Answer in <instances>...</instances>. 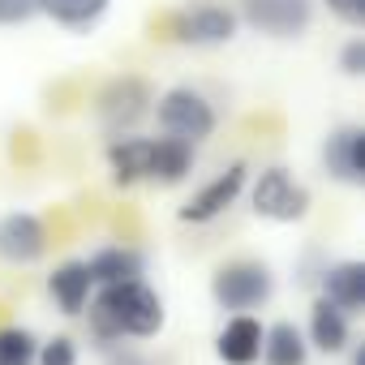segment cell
<instances>
[{"mask_svg":"<svg viewBox=\"0 0 365 365\" xmlns=\"http://www.w3.org/2000/svg\"><path fill=\"white\" fill-rule=\"evenodd\" d=\"M39 335L31 327H0V365H35Z\"/></svg>","mask_w":365,"mask_h":365,"instance_id":"ffe728a7","label":"cell"},{"mask_svg":"<svg viewBox=\"0 0 365 365\" xmlns=\"http://www.w3.org/2000/svg\"><path fill=\"white\" fill-rule=\"evenodd\" d=\"M82 262H86L95 288H103V284H125V279H146V254H142L138 245H116V241H108V245L91 250Z\"/></svg>","mask_w":365,"mask_h":365,"instance_id":"2e32d148","label":"cell"},{"mask_svg":"<svg viewBox=\"0 0 365 365\" xmlns=\"http://www.w3.org/2000/svg\"><path fill=\"white\" fill-rule=\"evenodd\" d=\"M262 365H305L309 361V344H305V331L288 318L279 322H267L262 331Z\"/></svg>","mask_w":365,"mask_h":365,"instance_id":"d6986e66","label":"cell"},{"mask_svg":"<svg viewBox=\"0 0 365 365\" xmlns=\"http://www.w3.org/2000/svg\"><path fill=\"white\" fill-rule=\"evenodd\" d=\"M35 14V0H0V26H26Z\"/></svg>","mask_w":365,"mask_h":365,"instance_id":"cb8c5ba5","label":"cell"},{"mask_svg":"<svg viewBox=\"0 0 365 365\" xmlns=\"http://www.w3.org/2000/svg\"><path fill=\"white\" fill-rule=\"evenodd\" d=\"M318 5H322L335 22H344V26H352V31L365 26V0H318Z\"/></svg>","mask_w":365,"mask_h":365,"instance_id":"7402d4cb","label":"cell"},{"mask_svg":"<svg viewBox=\"0 0 365 365\" xmlns=\"http://www.w3.org/2000/svg\"><path fill=\"white\" fill-rule=\"evenodd\" d=\"M322 172L352 190L365 185V129L361 125H335L322 138Z\"/></svg>","mask_w":365,"mask_h":365,"instance_id":"30bf717a","label":"cell"},{"mask_svg":"<svg viewBox=\"0 0 365 365\" xmlns=\"http://www.w3.org/2000/svg\"><path fill=\"white\" fill-rule=\"evenodd\" d=\"M275 297V271L262 258H228L211 275V301L224 314H254L271 305Z\"/></svg>","mask_w":365,"mask_h":365,"instance_id":"277c9868","label":"cell"},{"mask_svg":"<svg viewBox=\"0 0 365 365\" xmlns=\"http://www.w3.org/2000/svg\"><path fill=\"white\" fill-rule=\"evenodd\" d=\"M35 14L69 35H91L112 14V0H35Z\"/></svg>","mask_w":365,"mask_h":365,"instance_id":"ac0fdd59","label":"cell"},{"mask_svg":"<svg viewBox=\"0 0 365 365\" xmlns=\"http://www.w3.org/2000/svg\"><path fill=\"white\" fill-rule=\"evenodd\" d=\"M262 331L267 322L258 314H224V327L215 331V356L224 365H258Z\"/></svg>","mask_w":365,"mask_h":365,"instance_id":"7c38bea8","label":"cell"},{"mask_svg":"<svg viewBox=\"0 0 365 365\" xmlns=\"http://www.w3.org/2000/svg\"><path fill=\"white\" fill-rule=\"evenodd\" d=\"M86 309H91V339L103 352L125 339H155L168 322V305L146 279L103 284L91 292Z\"/></svg>","mask_w":365,"mask_h":365,"instance_id":"6da1fadb","label":"cell"},{"mask_svg":"<svg viewBox=\"0 0 365 365\" xmlns=\"http://www.w3.org/2000/svg\"><path fill=\"white\" fill-rule=\"evenodd\" d=\"M250 163L245 159H237V163H228L224 172H215L207 185H198L185 202L176 207V220L180 224H194V228H202V224H215L220 215H228L241 198H245V180H250Z\"/></svg>","mask_w":365,"mask_h":365,"instance_id":"52a82bcc","label":"cell"},{"mask_svg":"<svg viewBox=\"0 0 365 365\" xmlns=\"http://www.w3.org/2000/svg\"><path fill=\"white\" fill-rule=\"evenodd\" d=\"M108 365H150L142 352H133V348H125V344H116V348H108Z\"/></svg>","mask_w":365,"mask_h":365,"instance_id":"d4e9b609","label":"cell"},{"mask_svg":"<svg viewBox=\"0 0 365 365\" xmlns=\"http://www.w3.org/2000/svg\"><path fill=\"white\" fill-rule=\"evenodd\" d=\"M150 103H155L150 82L142 73H120L95 95V116L112 138L116 133H138V125L150 116Z\"/></svg>","mask_w":365,"mask_h":365,"instance_id":"8992f818","label":"cell"},{"mask_svg":"<svg viewBox=\"0 0 365 365\" xmlns=\"http://www.w3.org/2000/svg\"><path fill=\"white\" fill-rule=\"evenodd\" d=\"M339 73L344 78H365V39L352 35L344 48H339Z\"/></svg>","mask_w":365,"mask_h":365,"instance_id":"603a6c76","label":"cell"},{"mask_svg":"<svg viewBox=\"0 0 365 365\" xmlns=\"http://www.w3.org/2000/svg\"><path fill=\"white\" fill-rule=\"evenodd\" d=\"M103 163L116 190L146 185V163H150V138L146 133H116L103 146Z\"/></svg>","mask_w":365,"mask_h":365,"instance_id":"4fadbf2b","label":"cell"},{"mask_svg":"<svg viewBox=\"0 0 365 365\" xmlns=\"http://www.w3.org/2000/svg\"><path fill=\"white\" fill-rule=\"evenodd\" d=\"M301 331H305L309 352H322V356H339L352 344V318L344 309H335L331 301H322V297L309 301V318H305Z\"/></svg>","mask_w":365,"mask_h":365,"instance_id":"9a60e30c","label":"cell"},{"mask_svg":"<svg viewBox=\"0 0 365 365\" xmlns=\"http://www.w3.org/2000/svg\"><path fill=\"white\" fill-rule=\"evenodd\" d=\"M245 198L250 211L267 224H301L314 207V194L305 180H297L284 163H271L262 172H250L245 180Z\"/></svg>","mask_w":365,"mask_h":365,"instance_id":"3957f363","label":"cell"},{"mask_svg":"<svg viewBox=\"0 0 365 365\" xmlns=\"http://www.w3.org/2000/svg\"><path fill=\"white\" fill-rule=\"evenodd\" d=\"M150 116H155L159 133L180 138V142H190V146H202L220 129V112H215L211 95H202L190 82H176V86L159 91L155 103H150Z\"/></svg>","mask_w":365,"mask_h":365,"instance_id":"7a4b0ae2","label":"cell"},{"mask_svg":"<svg viewBox=\"0 0 365 365\" xmlns=\"http://www.w3.org/2000/svg\"><path fill=\"white\" fill-rule=\"evenodd\" d=\"M163 31H168V39L176 48H198L202 52V48L232 43L237 31H241V18H237V9L220 5V0H190V5L168 14Z\"/></svg>","mask_w":365,"mask_h":365,"instance_id":"5b68a950","label":"cell"},{"mask_svg":"<svg viewBox=\"0 0 365 365\" xmlns=\"http://www.w3.org/2000/svg\"><path fill=\"white\" fill-rule=\"evenodd\" d=\"M35 365H78V339L73 335H48V339H39Z\"/></svg>","mask_w":365,"mask_h":365,"instance_id":"44dd1931","label":"cell"},{"mask_svg":"<svg viewBox=\"0 0 365 365\" xmlns=\"http://www.w3.org/2000/svg\"><path fill=\"white\" fill-rule=\"evenodd\" d=\"M48 224L35 211H9L0 215V262L9 267H35L48 258Z\"/></svg>","mask_w":365,"mask_h":365,"instance_id":"9c48e42d","label":"cell"},{"mask_svg":"<svg viewBox=\"0 0 365 365\" xmlns=\"http://www.w3.org/2000/svg\"><path fill=\"white\" fill-rule=\"evenodd\" d=\"M43 288H48V301H52L65 318L86 314V301H91V292H95L91 271H86V262H82V258H65V262H56Z\"/></svg>","mask_w":365,"mask_h":365,"instance_id":"e0dca14e","label":"cell"},{"mask_svg":"<svg viewBox=\"0 0 365 365\" xmlns=\"http://www.w3.org/2000/svg\"><path fill=\"white\" fill-rule=\"evenodd\" d=\"M198 163V146L180 142V138H150V163H146V185H159V190H176L185 185L190 172Z\"/></svg>","mask_w":365,"mask_h":365,"instance_id":"5bb4252c","label":"cell"},{"mask_svg":"<svg viewBox=\"0 0 365 365\" xmlns=\"http://www.w3.org/2000/svg\"><path fill=\"white\" fill-rule=\"evenodd\" d=\"M318 297L344 309L348 318L365 314V262L361 258H335L318 271Z\"/></svg>","mask_w":365,"mask_h":365,"instance_id":"8fae6325","label":"cell"},{"mask_svg":"<svg viewBox=\"0 0 365 365\" xmlns=\"http://www.w3.org/2000/svg\"><path fill=\"white\" fill-rule=\"evenodd\" d=\"M241 26L267 39H305L314 26V0H241Z\"/></svg>","mask_w":365,"mask_h":365,"instance_id":"ba28073f","label":"cell"}]
</instances>
